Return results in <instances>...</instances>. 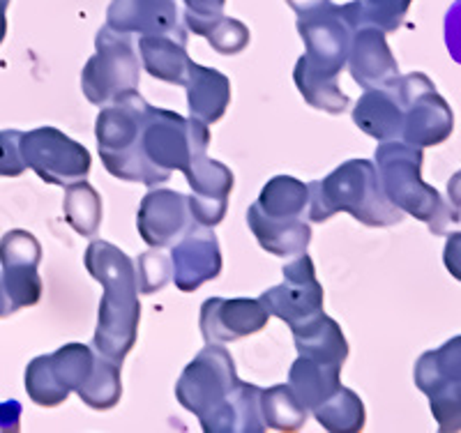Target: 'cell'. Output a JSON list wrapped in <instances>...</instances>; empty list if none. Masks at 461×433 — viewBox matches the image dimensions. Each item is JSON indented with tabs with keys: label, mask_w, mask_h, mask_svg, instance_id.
I'll use <instances>...</instances> for the list:
<instances>
[{
	"label": "cell",
	"mask_w": 461,
	"mask_h": 433,
	"mask_svg": "<svg viewBox=\"0 0 461 433\" xmlns=\"http://www.w3.org/2000/svg\"><path fill=\"white\" fill-rule=\"evenodd\" d=\"M185 88H187V106L192 118L205 125H215L221 121V115L230 104V81L226 74L192 63Z\"/></svg>",
	"instance_id": "21"
},
{
	"label": "cell",
	"mask_w": 461,
	"mask_h": 433,
	"mask_svg": "<svg viewBox=\"0 0 461 433\" xmlns=\"http://www.w3.org/2000/svg\"><path fill=\"white\" fill-rule=\"evenodd\" d=\"M374 159L383 192L394 208L429 226L434 235H446L452 224H459L461 210L422 180V148L388 141L376 148Z\"/></svg>",
	"instance_id": "4"
},
{
	"label": "cell",
	"mask_w": 461,
	"mask_h": 433,
	"mask_svg": "<svg viewBox=\"0 0 461 433\" xmlns=\"http://www.w3.org/2000/svg\"><path fill=\"white\" fill-rule=\"evenodd\" d=\"M208 125L167 109L148 106L141 130V157L150 176V187L167 183L173 171H187L208 155Z\"/></svg>",
	"instance_id": "5"
},
{
	"label": "cell",
	"mask_w": 461,
	"mask_h": 433,
	"mask_svg": "<svg viewBox=\"0 0 461 433\" xmlns=\"http://www.w3.org/2000/svg\"><path fill=\"white\" fill-rule=\"evenodd\" d=\"M403 109L402 141L415 148L440 146L455 130V113L427 74H403L390 84Z\"/></svg>",
	"instance_id": "8"
},
{
	"label": "cell",
	"mask_w": 461,
	"mask_h": 433,
	"mask_svg": "<svg viewBox=\"0 0 461 433\" xmlns=\"http://www.w3.org/2000/svg\"><path fill=\"white\" fill-rule=\"evenodd\" d=\"M42 261V245L28 230H10L0 240V263L3 267L12 266H31L37 267Z\"/></svg>",
	"instance_id": "34"
},
{
	"label": "cell",
	"mask_w": 461,
	"mask_h": 433,
	"mask_svg": "<svg viewBox=\"0 0 461 433\" xmlns=\"http://www.w3.org/2000/svg\"><path fill=\"white\" fill-rule=\"evenodd\" d=\"M141 81L137 44L130 32L104 26L95 37V56L81 72V90L90 104L109 106L122 95L134 93Z\"/></svg>",
	"instance_id": "7"
},
{
	"label": "cell",
	"mask_w": 461,
	"mask_h": 433,
	"mask_svg": "<svg viewBox=\"0 0 461 433\" xmlns=\"http://www.w3.org/2000/svg\"><path fill=\"white\" fill-rule=\"evenodd\" d=\"M134 272H137L139 293H143V295L162 291L173 277L171 261L162 251H146V254L139 256L137 263H134Z\"/></svg>",
	"instance_id": "35"
},
{
	"label": "cell",
	"mask_w": 461,
	"mask_h": 433,
	"mask_svg": "<svg viewBox=\"0 0 461 433\" xmlns=\"http://www.w3.org/2000/svg\"><path fill=\"white\" fill-rule=\"evenodd\" d=\"M77 394L93 410H111L122 397L121 365L100 353V357H95L88 381L77 390Z\"/></svg>",
	"instance_id": "27"
},
{
	"label": "cell",
	"mask_w": 461,
	"mask_h": 433,
	"mask_svg": "<svg viewBox=\"0 0 461 433\" xmlns=\"http://www.w3.org/2000/svg\"><path fill=\"white\" fill-rule=\"evenodd\" d=\"M10 313H14V309H12L10 298H7L5 288H3V279H0V319H5Z\"/></svg>",
	"instance_id": "44"
},
{
	"label": "cell",
	"mask_w": 461,
	"mask_h": 433,
	"mask_svg": "<svg viewBox=\"0 0 461 433\" xmlns=\"http://www.w3.org/2000/svg\"><path fill=\"white\" fill-rule=\"evenodd\" d=\"M95 353L86 344H68L51 356H40L26 369V392L37 406H60L88 381Z\"/></svg>",
	"instance_id": "11"
},
{
	"label": "cell",
	"mask_w": 461,
	"mask_h": 433,
	"mask_svg": "<svg viewBox=\"0 0 461 433\" xmlns=\"http://www.w3.org/2000/svg\"><path fill=\"white\" fill-rule=\"evenodd\" d=\"M310 221H328L337 212H348L372 229L402 224L406 214L394 208L383 192L376 164L348 159L323 180L310 183Z\"/></svg>",
	"instance_id": "3"
},
{
	"label": "cell",
	"mask_w": 461,
	"mask_h": 433,
	"mask_svg": "<svg viewBox=\"0 0 461 433\" xmlns=\"http://www.w3.org/2000/svg\"><path fill=\"white\" fill-rule=\"evenodd\" d=\"M447 199L456 210H461V171H456L447 183Z\"/></svg>",
	"instance_id": "43"
},
{
	"label": "cell",
	"mask_w": 461,
	"mask_h": 433,
	"mask_svg": "<svg viewBox=\"0 0 461 433\" xmlns=\"http://www.w3.org/2000/svg\"><path fill=\"white\" fill-rule=\"evenodd\" d=\"M185 178L192 187V196H187V201L196 224L210 226V229L221 224L229 208L230 189L236 183L233 171L226 164L203 155L185 171Z\"/></svg>",
	"instance_id": "18"
},
{
	"label": "cell",
	"mask_w": 461,
	"mask_h": 433,
	"mask_svg": "<svg viewBox=\"0 0 461 433\" xmlns=\"http://www.w3.org/2000/svg\"><path fill=\"white\" fill-rule=\"evenodd\" d=\"M3 288L10 298L12 309L32 307L42 298V279L37 275V267L31 266H12L0 270Z\"/></svg>",
	"instance_id": "33"
},
{
	"label": "cell",
	"mask_w": 461,
	"mask_h": 433,
	"mask_svg": "<svg viewBox=\"0 0 461 433\" xmlns=\"http://www.w3.org/2000/svg\"><path fill=\"white\" fill-rule=\"evenodd\" d=\"M139 53H141V68H146L150 77L173 86L187 84L192 60L183 42L167 35H143L139 37Z\"/></svg>",
	"instance_id": "23"
},
{
	"label": "cell",
	"mask_w": 461,
	"mask_h": 433,
	"mask_svg": "<svg viewBox=\"0 0 461 433\" xmlns=\"http://www.w3.org/2000/svg\"><path fill=\"white\" fill-rule=\"evenodd\" d=\"M22 155L26 167L49 185L68 187L86 180L90 171V152L56 127H40L22 136Z\"/></svg>",
	"instance_id": "12"
},
{
	"label": "cell",
	"mask_w": 461,
	"mask_h": 433,
	"mask_svg": "<svg viewBox=\"0 0 461 433\" xmlns=\"http://www.w3.org/2000/svg\"><path fill=\"white\" fill-rule=\"evenodd\" d=\"M254 205L267 220H300L304 210L310 208V185L291 176H277L261 189V196Z\"/></svg>",
	"instance_id": "26"
},
{
	"label": "cell",
	"mask_w": 461,
	"mask_h": 433,
	"mask_svg": "<svg viewBox=\"0 0 461 433\" xmlns=\"http://www.w3.org/2000/svg\"><path fill=\"white\" fill-rule=\"evenodd\" d=\"M205 40L221 56H233V53H240L249 44V28L238 22V19L221 16L220 22L212 26V31L205 35Z\"/></svg>",
	"instance_id": "36"
},
{
	"label": "cell",
	"mask_w": 461,
	"mask_h": 433,
	"mask_svg": "<svg viewBox=\"0 0 461 433\" xmlns=\"http://www.w3.org/2000/svg\"><path fill=\"white\" fill-rule=\"evenodd\" d=\"M22 131H0V178H16L26 171L22 155Z\"/></svg>",
	"instance_id": "38"
},
{
	"label": "cell",
	"mask_w": 461,
	"mask_h": 433,
	"mask_svg": "<svg viewBox=\"0 0 461 433\" xmlns=\"http://www.w3.org/2000/svg\"><path fill=\"white\" fill-rule=\"evenodd\" d=\"M247 224H249L252 233L257 235L258 245L267 254L279 256V258H294V256L304 254L312 242V229L303 217L288 221L267 220L266 214L258 212L257 205H249V210H247Z\"/></svg>",
	"instance_id": "22"
},
{
	"label": "cell",
	"mask_w": 461,
	"mask_h": 433,
	"mask_svg": "<svg viewBox=\"0 0 461 433\" xmlns=\"http://www.w3.org/2000/svg\"><path fill=\"white\" fill-rule=\"evenodd\" d=\"M258 300L267 313L282 319L291 332L310 325L323 313V288L316 279L314 261L307 254H300L284 267V284L267 288Z\"/></svg>",
	"instance_id": "13"
},
{
	"label": "cell",
	"mask_w": 461,
	"mask_h": 433,
	"mask_svg": "<svg viewBox=\"0 0 461 433\" xmlns=\"http://www.w3.org/2000/svg\"><path fill=\"white\" fill-rule=\"evenodd\" d=\"M413 0H353L344 12L353 26H376L383 32H394L403 23Z\"/></svg>",
	"instance_id": "32"
},
{
	"label": "cell",
	"mask_w": 461,
	"mask_h": 433,
	"mask_svg": "<svg viewBox=\"0 0 461 433\" xmlns=\"http://www.w3.org/2000/svg\"><path fill=\"white\" fill-rule=\"evenodd\" d=\"M339 374L341 366L323 365V362H316L312 357L298 356V360L294 362V366L288 371L286 385L298 397V401L312 412L316 406H321L325 399H330L339 390Z\"/></svg>",
	"instance_id": "24"
},
{
	"label": "cell",
	"mask_w": 461,
	"mask_h": 433,
	"mask_svg": "<svg viewBox=\"0 0 461 433\" xmlns=\"http://www.w3.org/2000/svg\"><path fill=\"white\" fill-rule=\"evenodd\" d=\"M180 3H183L185 28L194 35L205 37L224 16L226 0H180Z\"/></svg>",
	"instance_id": "37"
},
{
	"label": "cell",
	"mask_w": 461,
	"mask_h": 433,
	"mask_svg": "<svg viewBox=\"0 0 461 433\" xmlns=\"http://www.w3.org/2000/svg\"><path fill=\"white\" fill-rule=\"evenodd\" d=\"M261 387L240 383L236 365L221 344H208L185 366L176 385L180 406L199 418L205 433H261Z\"/></svg>",
	"instance_id": "1"
},
{
	"label": "cell",
	"mask_w": 461,
	"mask_h": 433,
	"mask_svg": "<svg viewBox=\"0 0 461 433\" xmlns=\"http://www.w3.org/2000/svg\"><path fill=\"white\" fill-rule=\"evenodd\" d=\"M19 419H22V403L14 399L0 403V431H19Z\"/></svg>",
	"instance_id": "41"
},
{
	"label": "cell",
	"mask_w": 461,
	"mask_h": 433,
	"mask_svg": "<svg viewBox=\"0 0 461 433\" xmlns=\"http://www.w3.org/2000/svg\"><path fill=\"white\" fill-rule=\"evenodd\" d=\"M261 415L266 427L279 431H295L310 418V410L298 401L291 387L275 385L261 392Z\"/></svg>",
	"instance_id": "31"
},
{
	"label": "cell",
	"mask_w": 461,
	"mask_h": 433,
	"mask_svg": "<svg viewBox=\"0 0 461 433\" xmlns=\"http://www.w3.org/2000/svg\"><path fill=\"white\" fill-rule=\"evenodd\" d=\"M148 106L137 90L122 95L121 100L102 106L95 134L102 164L113 178L150 187V176L141 157V130Z\"/></svg>",
	"instance_id": "6"
},
{
	"label": "cell",
	"mask_w": 461,
	"mask_h": 433,
	"mask_svg": "<svg viewBox=\"0 0 461 433\" xmlns=\"http://www.w3.org/2000/svg\"><path fill=\"white\" fill-rule=\"evenodd\" d=\"M84 261L90 275L104 288L93 344L102 356L122 365L127 353L137 344L141 320L134 261L125 251L104 240L90 242Z\"/></svg>",
	"instance_id": "2"
},
{
	"label": "cell",
	"mask_w": 461,
	"mask_h": 433,
	"mask_svg": "<svg viewBox=\"0 0 461 433\" xmlns=\"http://www.w3.org/2000/svg\"><path fill=\"white\" fill-rule=\"evenodd\" d=\"M353 122L376 141H402L403 109L393 88H372L362 95L353 109Z\"/></svg>",
	"instance_id": "20"
},
{
	"label": "cell",
	"mask_w": 461,
	"mask_h": 433,
	"mask_svg": "<svg viewBox=\"0 0 461 433\" xmlns=\"http://www.w3.org/2000/svg\"><path fill=\"white\" fill-rule=\"evenodd\" d=\"M294 339L298 356L312 357V360L323 362V365L344 366L346 357H348V344H346L344 332L337 325V320H332L325 313H321L319 319L312 320L310 325L295 329Z\"/></svg>",
	"instance_id": "25"
},
{
	"label": "cell",
	"mask_w": 461,
	"mask_h": 433,
	"mask_svg": "<svg viewBox=\"0 0 461 433\" xmlns=\"http://www.w3.org/2000/svg\"><path fill=\"white\" fill-rule=\"evenodd\" d=\"M270 313L261 300L210 298L201 307V334L205 344H229L261 332Z\"/></svg>",
	"instance_id": "17"
},
{
	"label": "cell",
	"mask_w": 461,
	"mask_h": 433,
	"mask_svg": "<svg viewBox=\"0 0 461 433\" xmlns=\"http://www.w3.org/2000/svg\"><path fill=\"white\" fill-rule=\"evenodd\" d=\"M7 5H10V0H0V44H3L7 35Z\"/></svg>",
	"instance_id": "45"
},
{
	"label": "cell",
	"mask_w": 461,
	"mask_h": 433,
	"mask_svg": "<svg viewBox=\"0 0 461 433\" xmlns=\"http://www.w3.org/2000/svg\"><path fill=\"white\" fill-rule=\"evenodd\" d=\"M173 282L183 293L199 291L203 284L220 277V240L210 226L194 224L180 238L171 251Z\"/></svg>",
	"instance_id": "16"
},
{
	"label": "cell",
	"mask_w": 461,
	"mask_h": 433,
	"mask_svg": "<svg viewBox=\"0 0 461 433\" xmlns=\"http://www.w3.org/2000/svg\"><path fill=\"white\" fill-rule=\"evenodd\" d=\"M286 3L295 14L304 16V14H310V12L321 10V7H325L328 3H332V0H286Z\"/></svg>",
	"instance_id": "42"
},
{
	"label": "cell",
	"mask_w": 461,
	"mask_h": 433,
	"mask_svg": "<svg viewBox=\"0 0 461 433\" xmlns=\"http://www.w3.org/2000/svg\"><path fill=\"white\" fill-rule=\"evenodd\" d=\"M106 26L130 35H167L187 44L180 0H111Z\"/></svg>",
	"instance_id": "14"
},
{
	"label": "cell",
	"mask_w": 461,
	"mask_h": 433,
	"mask_svg": "<svg viewBox=\"0 0 461 433\" xmlns=\"http://www.w3.org/2000/svg\"><path fill=\"white\" fill-rule=\"evenodd\" d=\"M346 68L351 69L353 81L365 90L385 88L399 77L397 60L385 42V32L376 26H360L353 32Z\"/></svg>",
	"instance_id": "19"
},
{
	"label": "cell",
	"mask_w": 461,
	"mask_h": 433,
	"mask_svg": "<svg viewBox=\"0 0 461 433\" xmlns=\"http://www.w3.org/2000/svg\"><path fill=\"white\" fill-rule=\"evenodd\" d=\"M415 385L429 397L440 431H461V334L420 357Z\"/></svg>",
	"instance_id": "10"
},
{
	"label": "cell",
	"mask_w": 461,
	"mask_h": 433,
	"mask_svg": "<svg viewBox=\"0 0 461 433\" xmlns=\"http://www.w3.org/2000/svg\"><path fill=\"white\" fill-rule=\"evenodd\" d=\"M194 224L187 196L173 189H150L139 205V233L152 249L173 247Z\"/></svg>",
	"instance_id": "15"
},
{
	"label": "cell",
	"mask_w": 461,
	"mask_h": 433,
	"mask_svg": "<svg viewBox=\"0 0 461 433\" xmlns=\"http://www.w3.org/2000/svg\"><path fill=\"white\" fill-rule=\"evenodd\" d=\"M443 263L456 282H461V233H450L443 249Z\"/></svg>",
	"instance_id": "40"
},
{
	"label": "cell",
	"mask_w": 461,
	"mask_h": 433,
	"mask_svg": "<svg viewBox=\"0 0 461 433\" xmlns=\"http://www.w3.org/2000/svg\"><path fill=\"white\" fill-rule=\"evenodd\" d=\"M294 81L298 86L300 95L304 97V102L314 106V109L325 111V113H344L346 106L351 104L348 95L341 93L337 78H325L314 74L303 63V58H298V63H295Z\"/></svg>",
	"instance_id": "29"
},
{
	"label": "cell",
	"mask_w": 461,
	"mask_h": 433,
	"mask_svg": "<svg viewBox=\"0 0 461 433\" xmlns=\"http://www.w3.org/2000/svg\"><path fill=\"white\" fill-rule=\"evenodd\" d=\"M65 221L84 238H93L102 224V199L86 180L68 185L63 201Z\"/></svg>",
	"instance_id": "30"
},
{
	"label": "cell",
	"mask_w": 461,
	"mask_h": 433,
	"mask_svg": "<svg viewBox=\"0 0 461 433\" xmlns=\"http://www.w3.org/2000/svg\"><path fill=\"white\" fill-rule=\"evenodd\" d=\"M446 44L452 60L461 65V0H455L446 14Z\"/></svg>",
	"instance_id": "39"
},
{
	"label": "cell",
	"mask_w": 461,
	"mask_h": 433,
	"mask_svg": "<svg viewBox=\"0 0 461 433\" xmlns=\"http://www.w3.org/2000/svg\"><path fill=\"white\" fill-rule=\"evenodd\" d=\"M356 31L357 28L344 12V5H335V3L298 16V32L307 49L303 63L319 77L339 78L348 60Z\"/></svg>",
	"instance_id": "9"
},
{
	"label": "cell",
	"mask_w": 461,
	"mask_h": 433,
	"mask_svg": "<svg viewBox=\"0 0 461 433\" xmlns=\"http://www.w3.org/2000/svg\"><path fill=\"white\" fill-rule=\"evenodd\" d=\"M312 412L321 427L332 433H356L365 427V403L348 387H339Z\"/></svg>",
	"instance_id": "28"
}]
</instances>
